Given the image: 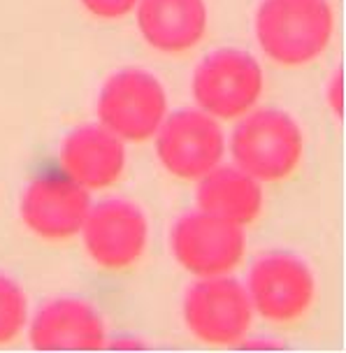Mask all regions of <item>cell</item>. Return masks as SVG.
<instances>
[{"label":"cell","instance_id":"cell-1","mask_svg":"<svg viewBox=\"0 0 346 353\" xmlns=\"http://www.w3.org/2000/svg\"><path fill=\"white\" fill-rule=\"evenodd\" d=\"M335 30L328 0H263L256 40L269 61L284 68L309 65L323 56Z\"/></svg>","mask_w":346,"mask_h":353},{"label":"cell","instance_id":"cell-2","mask_svg":"<svg viewBox=\"0 0 346 353\" xmlns=\"http://www.w3.org/2000/svg\"><path fill=\"white\" fill-rule=\"evenodd\" d=\"M305 137L291 114L274 107L247 112L230 137L235 165L261 184L288 179L302 161Z\"/></svg>","mask_w":346,"mask_h":353},{"label":"cell","instance_id":"cell-3","mask_svg":"<svg viewBox=\"0 0 346 353\" xmlns=\"http://www.w3.org/2000/svg\"><path fill=\"white\" fill-rule=\"evenodd\" d=\"M100 125L123 142H147L167 117V93L156 74L128 68L105 81L96 105Z\"/></svg>","mask_w":346,"mask_h":353},{"label":"cell","instance_id":"cell-4","mask_svg":"<svg viewBox=\"0 0 346 353\" xmlns=\"http://www.w3.org/2000/svg\"><path fill=\"white\" fill-rule=\"evenodd\" d=\"M244 288L254 312L274 325L298 323L316 300V276L312 268L288 251H269L256 258Z\"/></svg>","mask_w":346,"mask_h":353},{"label":"cell","instance_id":"cell-5","mask_svg":"<svg viewBox=\"0 0 346 353\" xmlns=\"http://www.w3.org/2000/svg\"><path fill=\"white\" fill-rule=\"evenodd\" d=\"M263 96V68L242 49H218L193 74V98L205 114L223 121L242 119Z\"/></svg>","mask_w":346,"mask_h":353},{"label":"cell","instance_id":"cell-6","mask_svg":"<svg viewBox=\"0 0 346 353\" xmlns=\"http://www.w3.org/2000/svg\"><path fill=\"white\" fill-rule=\"evenodd\" d=\"M184 323L191 335L210 346H235L254 323L247 288L228 276H200L184 298Z\"/></svg>","mask_w":346,"mask_h":353},{"label":"cell","instance_id":"cell-7","mask_svg":"<svg viewBox=\"0 0 346 353\" xmlns=\"http://www.w3.org/2000/svg\"><path fill=\"white\" fill-rule=\"evenodd\" d=\"M170 249L186 272L196 276H223L242 265L247 232L244 225L198 210L172 225Z\"/></svg>","mask_w":346,"mask_h":353},{"label":"cell","instance_id":"cell-8","mask_svg":"<svg viewBox=\"0 0 346 353\" xmlns=\"http://www.w3.org/2000/svg\"><path fill=\"white\" fill-rule=\"evenodd\" d=\"M79 232L89 258L107 272L135 268L149 247L147 214L142 207L121 198L91 205Z\"/></svg>","mask_w":346,"mask_h":353},{"label":"cell","instance_id":"cell-9","mask_svg":"<svg viewBox=\"0 0 346 353\" xmlns=\"http://www.w3.org/2000/svg\"><path fill=\"white\" fill-rule=\"evenodd\" d=\"M154 137L161 165L184 181H198L216 168L225 154L218 119L203 110H179L165 117Z\"/></svg>","mask_w":346,"mask_h":353},{"label":"cell","instance_id":"cell-10","mask_svg":"<svg viewBox=\"0 0 346 353\" xmlns=\"http://www.w3.org/2000/svg\"><path fill=\"white\" fill-rule=\"evenodd\" d=\"M91 210V195L72 179L42 176L35 179L21 195L23 225L35 237L47 242H65L79 235L86 214Z\"/></svg>","mask_w":346,"mask_h":353},{"label":"cell","instance_id":"cell-11","mask_svg":"<svg viewBox=\"0 0 346 353\" xmlns=\"http://www.w3.org/2000/svg\"><path fill=\"white\" fill-rule=\"evenodd\" d=\"M61 168L86 191H103L125 172V144L100 123L81 125L61 144Z\"/></svg>","mask_w":346,"mask_h":353},{"label":"cell","instance_id":"cell-12","mask_svg":"<svg viewBox=\"0 0 346 353\" xmlns=\"http://www.w3.org/2000/svg\"><path fill=\"white\" fill-rule=\"evenodd\" d=\"M107 342L100 314L79 298L47 302L30 323V344L40 351H93Z\"/></svg>","mask_w":346,"mask_h":353},{"label":"cell","instance_id":"cell-13","mask_svg":"<svg viewBox=\"0 0 346 353\" xmlns=\"http://www.w3.org/2000/svg\"><path fill=\"white\" fill-rule=\"evenodd\" d=\"M137 28L161 54H186L207 35L205 0H137Z\"/></svg>","mask_w":346,"mask_h":353},{"label":"cell","instance_id":"cell-14","mask_svg":"<svg viewBox=\"0 0 346 353\" xmlns=\"http://www.w3.org/2000/svg\"><path fill=\"white\" fill-rule=\"evenodd\" d=\"M196 203L200 212L214 214L237 225H249L263 212L261 181L237 165H221L198 179Z\"/></svg>","mask_w":346,"mask_h":353},{"label":"cell","instance_id":"cell-15","mask_svg":"<svg viewBox=\"0 0 346 353\" xmlns=\"http://www.w3.org/2000/svg\"><path fill=\"white\" fill-rule=\"evenodd\" d=\"M28 321L26 293L14 279L0 274V346H8L21 335Z\"/></svg>","mask_w":346,"mask_h":353},{"label":"cell","instance_id":"cell-16","mask_svg":"<svg viewBox=\"0 0 346 353\" xmlns=\"http://www.w3.org/2000/svg\"><path fill=\"white\" fill-rule=\"evenodd\" d=\"M84 5V10L89 14L98 19H107V21H114V19L128 17L135 10L137 0H79Z\"/></svg>","mask_w":346,"mask_h":353},{"label":"cell","instance_id":"cell-17","mask_svg":"<svg viewBox=\"0 0 346 353\" xmlns=\"http://www.w3.org/2000/svg\"><path fill=\"white\" fill-rule=\"evenodd\" d=\"M342 68H337V72L330 77V86H328V100L332 112L342 119L344 117V93H342Z\"/></svg>","mask_w":346,"mask_h":353}]
</instances>
